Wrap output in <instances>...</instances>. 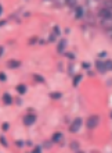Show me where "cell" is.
<instances>
[{
    "label": "cell",
    "instance_id": "cell-26",
    "mask_svg": "<svg viewBox=\"0 0 112 153\" xmlns=\"http://www.w3.org/2000/svg\"><path fill=\"white\" fill-rule=\"evenodd\" d=\"M3 24H4V21H1V22H0V27H1V25H3Z\"/></svg>",
    "mask_w": 112,
    "mask_h": 153
},
{
    "label": "cell",
    "instance_id": "cell-3",
    "mask_svg": "<svg viewBox=\"0 0 112 153\" xmlns=\"http://www.w3.org/2000/svg\"><path fill=\"white\" fill-rule=\"evenodd\" d=\"M80 125H82V120H80V118H76L72 123V125H71V132H78L79 128H80Z\"/></svg>",
    "mask_w": 112,
    "mask_h": 153
},
{
    "label": "cell",
    "instance_id": "cell-1",
    "mask_svg": "<svg viewBox=\"0 0 112 153\" xmlns=\"http://www.w3.org/2000/svg\"><path fill=\"white\" fill-rule=\"evenodd\" d=\"M98 15H100L101 21H102V20H111V18H112L111 8H109V7H105V8H101V10H100V13H98Z\"/></svg>",
    "mask_w": 112,
    "mask_h": 153
},
{
    "label": "cell",
    "instance_id": "cell-25",
    "mask_svg": "<svg viewBox=\"0 0 112 153\" xmlns=\"http://www.w3.org/2000/svg\"><path fill=\"white\" fill-rule=\"evenodd\" d=\"M1 54H3V47L0 46V56H1Z\"/></svg>",
    "mask_w": 112,
    "mask_h": 153
},
{
    "label": "cell",
    "instance_id": "cell-27",
    "mask_svg": "<svg viewBox=\"0 0 112 153\" xmlns=\"http://www.w3.org/2000/svg\"><path fill=\"white\" fill-rule=\"evenodd\" d=\"M1 11H3V10H1V6H0V14H1Z\"/></svg>",
    "mask_w": 112,
    "mask_h": 153
},
{
    "label": "cell",
    "instance_id": "cell-20",
    "mask_svg": "<svg viewBox=\"0 0 112 153\" xmlns=\"http://www.w3.org/2000/svg\"><path fill=\"white\" fill-rule=\"evenodd\" d=\"M3 130H4V131L8 130V124H7V123H4V124H3Z\"/></svg>",
    "mask_w": 112,
    "mask_h": 153
},
{
    "label": "cell",
    "instance_id": "cell-5",
    "mask_svg": "<svg viewBox=\"0 0 112 153\" xmlns=\"http://www.w3.org/2000/svg\"><path fill=\"white\" fill-rule=\"evenodd\" d=\"M19 64H21V63L17 61V60H10V61L7 63V66L10 68H17V67H19Z\"/></svg>",
    "mask_w": 112,
    "mask_h": 153
},
{
    "label": "cell",
    "instance_id": "cell-17",
    "mask_svg": "<svg viewBox=\"0 0 112 153\" xmlns=\"http://www.w3.org/2000/svg\"><path fill=\"white\" fill-rule=\"evenodd\" d=\"M32 153H42V149H40L39 146H36V147L33 149V152H32Z\"/></svg>",
    "mask_w": 112,
    "mask_h": 153
},
{
    "label": "cell",
    "instance_id": "cell-15",
    "mask_svg": "<svg viewBox=\"0 0 112 153\" xmlns=\"http://www.w3.org/2000/svg\"><path fill=\"white\" fill-rule=\"evenodd\" d=\"M67 4L69 7H75L76 6V0H67Z\"/></svg>",
    "mask_w": 112,
    "mask_h": 153
},
{
    "label": "cell",
    "instance_id": "cell-16",
    "mask_svg": "<svg viewBox=\"0 0 112 153\" xmlns=\"http://www.w3.org/2000/svg\"><path fill=\"white\" fill-rule=\"evenodd\" d=\"M104 64H105V70H111V68H112V61H111V60H108V61L104 63Z\"/></svg>",
    "mask_w": 112,
    "mask_h": 153
},
{
    "label": "cell",
    "instance_id": "cell-7",
    "mask_svg": "<svg viewBox=\"0 0 112 153\" xmlns=\"http://www.w3.org/2000/svg\"><path fill=\"white\" fill-rule=\"evenodd\" d=\"M3 102L6 103V104H11V102H12L11 96H10L8 93H4V95H3Z\"/></svg>",
    "mask_w": 112,
    "mask_h": 153
},
{
    "label": "cell",
    "instance_id": "cell-19",
    "mask_svg": "<svg viewBox=\"0 0 112 153\" xmlns=\"http://www.w3.org/2000/svg\"><path fill=\"white\" fill-rule=\"evenodd\" d=\"M0 142H1L4 146H7V142H6V139H4V138H0Z\"/></svg>",
    "mask_w": 112,
    "mask_h": 153
},
{
    "label": "cell",
    "instance_id": "cell-14",
    "mask_svg": "<svg viewBox=\"0 0 112 153\" xmlns=\"http://www.w3.org/2000/svg\"><path fill=\"white\" fill-rule=\"evenodd\" d=\"M33 78H35L36 81H37V82H44V80H43V77H40L39 74H35V75H33Z\"/></svg>",
    "mask_w": 112,
    "mask_h": 153
},
{
    "label": "cell",
    "instance_id": "cell-21",
    "mask_svg": "<svg viewBox=\"0 0 112 153\" xmlns=\"http://www.w3.org/2000/svg\"><path fill=\"white\" fill-rule=\"evenodd\" d=\"M54 34H56V35L60 34V29H58V27H56V28H54Z\"/></svg>",
    "mask_w": 112,
    "mask_h": 153
},
{
    "label": "cell",
    "instance_id": "cell-10",
    "mask_svg": "<svg viewBox=\"0 0 112 153\" xmlns=\"http://www.w3.org/2000/svg\"><path fill=\"white\" fill-rule=\"evenodd\" d=\"M17 91H18V93L24 95V93L26 92V86H25V85H18L17 86Z\"/></svg>",
    "mask_w": 112,
    "mask_h": 153
},
{
    "label": "cell",
    "instance_id": "cell-9",
    "mask_svg": "<svg viewBox=\"0 0 112 153\" xmlns=\"http://www.w3.org/2000/svg\"><path fill=\"white\" fill-rule=\"evenodd\" d=\"M82 15H83V8H82V7H76V13H75V17L78 18H80L82 17Z\"/></svg>",
    "mask_w": 112,
    "mask_h": 153
},
{
    "label": "cell",
    "instance_id": "cell-6",
    "mask_svg": "<svg viewBox=\"0 0 112 153\" xmlns=\"http://www.w3.org/2000/svg\"><path fill=\"white\" fill-rule=\"evenodd\" d=\"M95 66H97V70L101 71V73H105V71H106V70H105V64H104L102 61H97V63H95Z\"/></svg>",
    "mask_w": 112,
    "mask_h": 153
},
{
    "label": "cell",
    "instance_id": "cell-2",
    "mask_svg": "<svg viewBox=\"0 0 112 153\" xmlns=\"http://www.w3.org/2000/svg\"><path fill=\"white\" fill-rule=\"evenodd\" d=\"M98 120L100 118H98L97 116H91V117L87 120V127H89V128H95L97 124H98Z\"/></svg>",
    "mask_w": 112,
    "mask_h": 153
},
{
    "label": "cell",
    "instance_id": "cell-23",
    "mask_svg": "<svg viewBox=\"0 0 112 153\" xmlns=\"http://www.w3.org/2000/svg\"><path fill=\"white\" fill-rule=\"evenodd\" d=\"M83 67L84 68H89V63H83Z\"/></svg>",
    "mask_w": 112,
    "mask_h": 153
},
{
    "label": "cell",
    "instance_id": "cell-4",
    "mask_svg": "<svg viewBox=\"0 0 112 153\" xmlns=\"http://www.w3.org/2000/svg\"><path fill=\"white\" fill-rule=\"evenodd\" d=\"M35 120H36V117H35L33 114H28V116L24 118V124L25 125H32L35 123Z\"/></svg>",
    "mask_w": 112,
    "mask_h": 153
},
{
    "label": "cell",
    "instance_id": "cell-22",
    "mask_svg": "<svg viewBox=\"0 0 112 153\" xmlns=\"http://www.w3.org/2000/svg\"><path fill=\"white\" fill-rule=\"evenodd\" d=\"M71 146H72L73 149H78V143H72V145H71Z\"/></svg>",
    "mask_w": 112,
    "mask_h": 153
},
{
    "label": "cell",
    "instance_id": "cell-11",
    "mask_svg": "<svg viewBox=\"0 0 112 153\" xmlns=\"http://www.w3.org/2000/svg\"><path fill=\"white\" fill-rule=\"evenodd\" d=\"M65 45H67V42H65V40H61V42H60V45H58V51H60V53H62V51H64V49H65Z\"/></svg>",
    "mask_w": 112,
    "mask_h": 153
},
{
    "label": "cell",
    "instance_id": "cell-12",
    "mask_svg": "<svg viewBox=\"0 0 112 153\" xmlns=\"http://www.w3.org/2000/svg\"><path fill=\"white\" fill-rule=\"evenodd\" d=\"M62 95L60 93V92H51L50 93V97H53V99H60Z\"/></svg>",
    "mask_w": 112,
    "mask_h": 153
},
{
    "label": "cell",
    "instance_id": "cell-18",
    "mask_svg": "<svg viewBox=\"0 0 112 153\" xmlns=\"http://www.w3.org/2000/svg\"><path fill=\"white\" fill-rule=\"evenodd\" d=\"M4 80H6V74L0 73V81H4Z\"/></svg>",
    "mask_w": 112,
    "mask_h": 153
},
{
    "label": "cell",
    "instance_id": "cell-28",
    "mask_svg": "<svg viewBox=\"0 0 112 153\" xmlns=\"http://www.w3.org/2000/svg\"><path fill=\"white\" fill-rule=\"evenodd\" d=\"M78 153H84V152H78Z\"/></svg>",
    "mask_w": 112,
    "mask_h": 153
},
{
    "label": "cell",
    "instance_id": "cell-8",
    "mask_svg": "<svg viewBox=\"0 0 112 153\" xmlns=\"http://www.w3.org/2000/svg\"><path fill=\"white\" fill-rule=\"evenodd\" d=\"M61 141H62V134L57 132V134L53 135V142H61Z\"/></svg>",
    "mask_w": 112,
    "mask_h": 153
},
{
    "label": "cell",
    "instance_id": "cell-13",
    "mask_svg": "<svg viewBox=\"0 0 112 153\" xmlns=\"http://www.w3.org/2000/svg\"><path fill=\"white\" fill-rule=\"evenodd\" d=\"M80 80H82V75H76L75 80H73V86H78V84L80 82Z\"/></svg>",
    "mask_w": 112,
    "mask_h": 153
},
{
    "label": "cell",
    "instance_id": "cell-24",
    "mask_svg": "<svg viewBox=\"0 0 112 153\" xmlns=\"http://www.w3.org/2000/svg\"><path fill=\"white\" fill-rule=\"evenodd\" d=\"M105 54H106L105 51H101V53H100V57H104V56H105Z\"/></svg>",
    "mask_w": 112,
    "mask_h": 153
}]
</instances>
